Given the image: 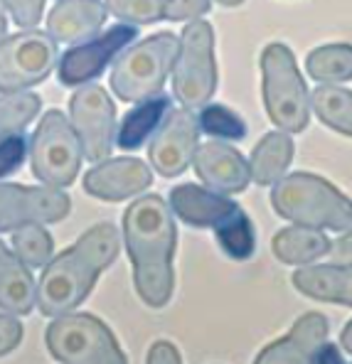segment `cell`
<instances>
[{"label":"cell","mask_w":352,"mask_h":364,"mask_svg":"<svg viewBox=\"0 0 352 364\" xmlns=\"http://www.w3.org/2000/svg\"><path fill=\"white\" fill-rule=\"evenodd\" d=\"M124 242L133 266V286L151 308H163L173 298L178 229L163 197H138L124 214Z\"/></svg>","instance_id":"6da1fadb"},{"label":"cell","mask_w":352,"mask_h":364,"mask_svg":"<svg viewBox=\"0 0 352 364\" xmlns=\"http://www.w3.org/2000/svg\"><path fill=\"white\" fill-rule=\"evenodd\" d=\"M121 251L119 229L101 222L79 237L60 256H52L37 283V305L42 315L57 318L79 308L92 293L99 276Z\"/></svg>","instance_id":"7a4b0ae2"},{"label":"cell","mask_w":352,"mask_h":364,"mask_svg":"<svg viewBox=\"0 0 352 364\" xmlns=\"http://www.w3.org/2000/svg\"><path fill=\"white\" fill-rule=\"evenodd\" d=\"M271 207L279 217L293 224L330 232L352 229V200L313 173H291L274 182Z\"/></svg>","instance_id":"3957f363"},{"label":"cell","mask_w":352,"mask_h":364,"mask_svg":"<svg viewBox=\"0 0 352 364\" xmlns=\"http://www.w3.org/2000/svg\"><path fill=\"white\" fill-rule=\"evenodd\" d=\"M261 91L266 114L286 133L306 131L311 121V94L303 82L293 52L281 42H271L261 52Z\"/></svg>","instance_id":"277c9868"},{"label":"cell","mask_w":352,"mask_h":364,"mask_svg":"<svg viewBox=\"0 0 352 364\" xmlns=\"http://www.w3.org/2000/svg\"><path fill=\"white\" fill-rule=\"evenodd\" d=\"M178 35L158 32L128 47L114 62L111 89L121 101H146L163 91L178 55Z\"/></svg>","instance_id":"5b68a950"},{"label":"cell","mask_w":352,"mask_h":364,"mask_svg":"<svg viewBox=\"0 0 352 364\" xmlns=\"http://www.w3.org/2000/svg\"><path fill=\"white\" fill-rule=\"evenodd\" d=\"M170 74H173V94L183 104V109L192 111L210 104L220 82L215 60V32L210 23L197 18L185 25Z\"/></svg>","instance_id":"8992f818"},{"label":"cell","mask_w":352,"mask_h":364,"mask_svg":"<svg viewBox=\"0 0 352 364\" xmlns=\"http://www.w3.org/2000/svg\"><path fill=\"white\" fill-rule=\"evenodd\" d=\"M47 350L64 364H126L114 333L92 313H62L45 335Z\"/></svg>","instance_id":"52a82bcc"},{"label":"cell","mask_w":352,"mask_h":364,"mask_svg":"<svg viewBox=\"0 0 352 364\" xmlns=\"http://www.w3.org/2000/svg\"><path fill=\"white\" fill-rule=\"evenodd\" d=\"M84 151L72 121L57 109L40 119L30 141V163L35 178L47 187H69L79 178Z\"/></svg>","instance_id":"ba28073f"},{"label":"cell","mask_w":352,"mask_h":364,"mask_svg":"<svg viewBox=\"0 0 352 364\" xmlns=\"http://www.w3.org/2000/svg\"><path fill=\"white\" fill-rule=\"evenodd\" d=\"M60 62L57 42L42 30H23L0 40V96L37 87Z\"/></svg>","instance_id":"9c48e42d"},{"label":"cell","mask_w":352,"mask_h":364,"mask_svg":"<svg viewBox=\"0 0 352 364\" xmlns=\"http://www.w3.org/2000/svg\"><path fill=\"white\" fill-rule=\"evenodd\" d=\"M69 121L82 143L84 158L101 163L116 143V106L109 91L99 84H87L69 99Z\"/></svg>","instance_id":"30bf717a"},{"label":"cell","mask_w":352,"mask_h":364,"mask_svg":"<svg viewBox=\"0 0 352 364\" xmlns=\"http://www.w3.org/2000/svg\"><path fill=\"white\" fill-rule=\"evenodd\" d=\"M69 210V195L57 187L0 182V232H15L25 224L62 222Z\"/></svg>","instance_id":"8fae6325"},{"label":"cell","mask_w":352,"mask_h":364,"mask_svg":"<svg viewBox=\"0 0 352 364\" xmlns=\"http://www.w3.org/2000/svg\"><path fill=\"white\" fill-rule=\"evenodd\" d=\"M136 37H138L136 25L119 23L106 30L104 35H96L92 40L67 50L60 57V82L67 84V87H79V84L92 82Z\"/></svg>","instance_id":"7c38bea8"},{"label":"cell","mask_w":352,"mask_h":364,"mask_svg":"<svg viewBox=\"0 0 352 364\" xmlns=\"http://www.w3.org/2000/svg\"><path fill=\"white\" fill-rule=\"evenodd\" d=\"M200 138V121L190 109L170 111L153 136L148 158L163 178H178L190 168Z\"/></svg>","instance_id":"4fadbf2b"},{"label":"cell","mask_w":352,"mask_h":364,"mask_svg":"<svg viewBox=\"0 0 352 364\" xmlns=\"http://www.w3.org/2000/svg\"><path fill=\"white\" fill-rule=\"evenodd\" d=\"M170 210L178 214L185 224L200 229H215L217 237L227 234L239 222L247 219V212L222 192L205 190L192 182L178 185L170 190Z\"/></svg>","instance_id":"5bb4252c"},{"label":"cell","mask_w":352,"mask_h":364,"mask_svg":"<svg viewBox=\"0 0 352 364\" xmlns=\"http://www.w3.org/2000/svg\"><path fill=\"white\" fill-rule=\"evenodd\" d=\"M153 185V173L138 158H106L84 175V190L104 202L136 197Z\"/></svg>","instance_id":"9a60e30c"},{"label":"cell","mask_w":352,"mask_h":364,"mask_svg":"<svg viewBox=\"0 0 352 364\" xmlns=\"http://www.w3.org/2000/svg\"><path fill=\"white\" fill-rule=\"evenodd\" d=\"M195 173L210 190L222 195H237L244 192L252 182L249 163L237 148L222 141H207L195 151Z\"/></svg>","instance_id":"2e32d148"},{"label":"cell","mask_w":352,"mask_h":364,"mask_svg":"<svg viewBox=\"0 0 352 364\" xmlns=\"http://www.w3.org/2000/svg\"><path fill=\"white\" fill-rule=\"evenodd\" d=\"M325 342H328V318L323 313H306L296 320L288 335L266 345L256 355V364H316Z\"/></svg>","instance_id":"e0dca14e"},{"label":"cell","mask_w":352,"mask_h":364,"mask_svg":"<svg viewBox=\"0 0 352 364\" xmlns=\"http://www.w3.org/2000/svg\"><path fill=\"white\" fill-rule=\"evenodd\" d=\"M106 13L104 0H57L47 15V35L55 42L82 45L99 35Z\"/></svg>","instance_id":"ac0fdd59"},{"label":"cell","mask_w":352,"mask_h":364,"mask_svg":"<svg viewBox=\"0 0 352 364\" xmlns=\"http://www.w3.org/2000/svg\"><path fill=\"white\" fill-rule=\"evenodd\" d=\"M293 288L306 298L352 308V264L303 266L293 273Z\"/></svg>","instance_id":"d6986e66"},{"label":"cell","mask_w":352,"mask_h":364,"mask_svg":"<svg viewBox=\"0 0 352 364\" xmlns=\"http://www.w3.org/2000/svg\"><path fill=\"white\" fill-rule=\"evenodd\" d=\"M37 305V283L30 266L0 242V310L13 315H28Z\"/></svg>","instance_id":"ffe728a7"},{"label":"cell","mask_w":352,"mask_h":364,"mask_svg":"<svg viewBox=\"0 0 352 364\" xmlns=\"http://www.w3.org/2000/svg\"><path fill=\"white\" fill-rule=\"evenodd\" d=\"M330 239L325 237L320 229L313 227H301L293 224L281 232H276L274 242H271V251L281 264L288 266H308L313 261H318L320 256H325L330 251Z\"/></svg>","instance_id":"44dd1931"},{"label":"cell","mask_w":352,"mask_h":364,"mask_svg":"<svg viewBox=\"0 0 352 364\" xmlns=\"http://www.w3.org/2000/svg\"><path fill=\"white\" fill-rule=\"evenodd\" d=\"M293 138L284 131H271L261 138L252 151L249 173L256 185H274L286 175L288 165L293 160Z\"/></svg>","instance_id":"7402d4cb"},{"label":"cell","mask_w":352,"mask_h":364,"mask_svg":"<svg viewBox=\"0 0 352 364\" xmlns=\"http://www.w3.org/2000/svg\"><path fill=\"white\" fill-rule=\"evenodd\" d=\"M173 109V101L170 96H165L163 91L151 99L141 101L136 109H131L124 116V123L119 128V136H116V143L124 151H136V148L143 146L146 138H151L156 133V128L163 123L165 116Z\"/></svg>","instance_id":"603a6c76"},{"label":"cell","mask_w":352,"mask_h":364,"mask_svg":"<svg viewBox=\"0 0 352 364\" xmlns=\"http://www.w3.org/2000/svg\"><path fill=\"white\" fill-rule=\"evenodd\" d=\"M306 72L311 79L328 84L350 82L352 79V45L338 42V45H323L308 52Z\"/></svg>","instance_id":"cb8c5ba5"},{"label":"cell","mask_w":352,"mask_h":364,"mask_svg":"<svg viewBox=\"0 0 352 364\" xmlns=\"http://www.w3.org/2000/svg\"><path fill=\"white\" fill-rule=\"evenodd\" d=\"M316 116L333 131L352 136V91L343 87H318L311 94Z\"/></svg>","instance_id":"d4e9b609"},{"label":"cell","mask_w":352,"mask_h":364,"mask_svg":"<svg viewBox=\"0 0 352 364\" xmlns=\"http://www.w3.org/2000/svg\"><path fill=\"white\" fill-rule=\"evenodd\" d=\"M40 109L42 99L30 91L0 96V141L13 136V133H23L32 119L40 114Z\"/></svg>","instance_id":"484cf974"},{"label":"cell","mask_w":352,"mask_h":364,"mask_svg":"<svg viewBox=\"0 0 352 364\" xmlns=\"http://www.w3.org/2000/svg\"><path fill=\"white\" fill-rule=\"evenodd\" d=\"M13 249L25 266L40 269V266L50 264L52 254H55V242H52V234L42 224H25V227L15 229Z\"/></svg>","instance_id":"4316f807"},{"label":"cell","mask_w":352,"mask_h":364,"mask_svg":"<svg viewBox=\"0 0 352 364\" xmlns=\"http://www.w3.org/2000/svg\"><path fill=\"white\" fill-rule=\"evenodd\" d=\"M197 121H200V131L210 133L215 138H229V141L247 138V123L242 121V116L234 114L227 106L205 104L200 116H197Z\"/></svg>","instance_id":"83f0119b"},{"label":"cell","mask_w":352,"mask_h":364,"mask_svg":"<svg viewBox=\"0 0 352 364\" xmlns=\"http://www.w3.org/2000/svg\"><path fill=\"white\" fill-rule=\"evenodd\" d=\"M106 10L131 25H153L165 20V0H104Z\"/></svg>","instance_id":"f1b7e54d"},{"label":"cell","mask_w":352,"mask_h":364,"mask_svg":"<svg viewBox=\"0 0 352 364\" xmlns=\"http://www.w3.org/2000/svg\"><path fill=\"white\" fill-rule=\"evenodd\" d=\"M25 155H28V141L23 133H13V136L3 138L0 141V178L15 173L25 163Z\"/></svg>","instance_id":"f546056e"},{"label":"cell","mask_w":352,"mask_h":364,"mask_svg":"<svg viewBox=\"0 0 352 364\" xmlns=\"http://www.w3.org/2000/svg\"><path fill=\"white\" fill-rule=\"evenodd\" d=\"M3 5L8 8L13 23L25 30L35 28L45 13V0H3Z\"/></svg>","instance_id":"4dcf8cb0"},{"label":"cell","mask_w":352,"mask_h":364,"mask_svg":"<svg viewBox=\"0 0 352 364\" xmlns=\"http://www.w3.org/2000/svg\"><path fill=\"white\" fill-rule=\"evenodd\" d=\"M212 8L210 0H165V20H197Z\"/></svg>","instance_id":"1f68e13d"},{"label":"cell","mask_w":352,"mask_h":364,"mask_svg":"<svg viewBox=\"0 0 352 364\" xmlns=\"http://www.w3.org/2000/svg\"><path fill=\"white\" fill-rule=\"evenodd\" d=\"M23 323L13 313H0V357L10 355L23 342Z\"/></svg>","instance_id":"d6a6232c"},{"label":"cell","mask_w":352,"mask_h":364,"mask_svg":"<svg viewBox=\"0 0 352 364\" xmlns=\"http://www.w3.org/2000/svg\"><path fill=\"white\" fill-rule=\"evenodd\" d=\"M146 362L148 364H180L183 362V357H180L178 347H175L173 342L160 340L151 347V350H148Z\"/></svg>","instance_id":"836d02e7"},{"label":"cell","mask_w":352,"mask_h":364,"mask_svg":"<svg viewBox=\"0 0 352 364\" xmlns=\"http://www.w3.org/2000/svg\"><path fill=\"white\" fill-rule=\"evenodd\" d=\"M330 256L335 264H352V229H348L345 237H340L335 244H330Z\"/></svg>","instance_id":"e575fe53"},{"label":"cell","mask_w":352,"mask_h":364,"mask_svg":"<svg viewBox=\"0 0 352 364\" xmlns=\"http://www.w3.org/2000/svg\"><path fill=\"white\" fill-rule=\"evenodd\" d=\"M340 362H343V357H340L338 347L330 345V342H325V345L320 347V352H318L316 364H340Z\"/></svg>","instance_id":"d590c367"},{"label":"cell","mask_w":352,"mask_h":364,"mask_svg":"<svg viewBox=\"0 0 352 364\" xmlns=\"http://www.w3.org/2000/svg\"><path fill=\"white\" fill-rule=\"evenodd\" d=\"M340 347H343L348 355H352V320L343 328V335H340Z\"/></svg>","instance_id":"8d00e7d4"},{"label":"cell","mask_w":352,"mask_h":364,"mask_svg":"<svg viewBox=\"0 0 352 364\" xmlns=\"http://www.w3.org/2000/svg\"><path fill=\"white\" fill-rule=\"evenodd\" d=\"M8 35V20H5V5L3 0H0V40Z\"/></svg>","instance_id":"74e56055"},{"label":"cell","mask_w":352,"mask_h":364,"mask_svg":"<svg viewBox=\"0 0 352 364\" xmlns=\"http://www.w3.org/2000/svg\"><path fill=\"white\" fill-rule=\"evenodd\" d=\"M217 3H222V5H229V8H232V5H242L244 0H217Z\"/></svg>","instance_id":"f35d334b"}]
</instances>
